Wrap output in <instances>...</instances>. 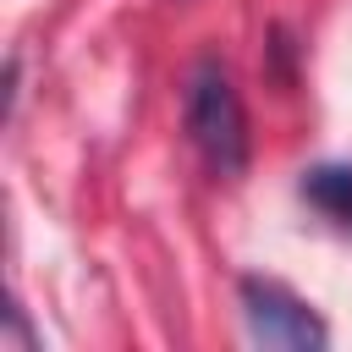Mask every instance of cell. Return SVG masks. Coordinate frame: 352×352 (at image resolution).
I'll return each instance as SVG.
<instances>
[{
    "label": "cell",
    "mask_w": 352,
    "mask_h": 352,
    "mask_svg": "<svg viewBox=\"0 0 352 352\" xmlns=\"http://www.w3.org/2000/svg\"><path fill=\"white\" fill-rule=\"evenodd\" d=\"M330 226H346L352 231V165H314L302 170V187H297Z\"/></svg>",
    "instance_id": "cell-3"
},
{
    "label": "cell",
    "mask_w": 352,
    "mask_h": 352,
    "mask_svg": "<svg viewBox=\"0 0 352 352\" xmlns=\"http://www.w3.org/2000/svg\"><path fill=\"white\" fill-rule=\"evenodd\" d=\"M182 121H187V138L198 148V160L236 182L248 170V110H242V94L231 82V72L220 60H198V72L187 77V99H182Z\"/></svg>",
    "instance_id": "cell-1"
},
{
    "label": "cell",
    "mask_w": 352,
    "mask_h": 352,
    "mask_svg": "<svg viewBox=\"0 0 352 352\" xmlns=\"http://www.w3.org/2000/svg\"><path fill=\"white\" fill-rule=\"evenodd\" d=\"M236 297H242V319H248L253 341L280 346V352H324V346H330L324 319H319L292 286H280V280H270V275H242Z\"/></svg>",
    "instance_id": "cell-2"
}]
</instances>
